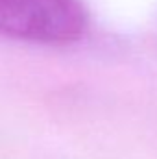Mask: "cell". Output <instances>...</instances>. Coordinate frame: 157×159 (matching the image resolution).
<instances>
[{"instance_id":"cell-1","label":"cell","mask_w":157,"mask_h":159,"mask_svg":"<svg viewBox=\"0 0 157 159\" xmlns=\"http://www.w3.org/2000/svg\"><path fill=\"white\" fill-rule=\"evenodd\" d=\"M89 28L81 0H0V35L39 44H70Z\"/></svg>"}]
</instances>
